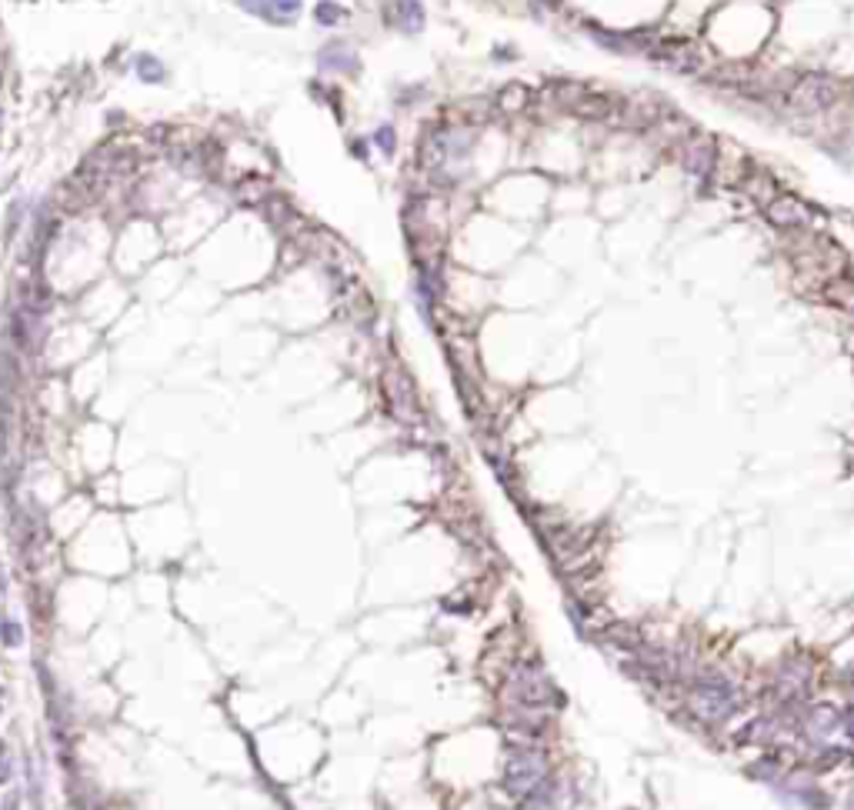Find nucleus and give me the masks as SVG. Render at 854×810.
<instances>
[{
	"instance_id": "nucleus-1",
	"label": "nucleus",
	"mask_w": 854,
	"mask_h": 810,
	"mask_svg": "<svg viewBox=\"0 0 854 810\" xmlns=\"http://www.w3.org/2000/svg\"><path fill=\"white\" fill-rule=\"evenodd\" d=\"M837 97H841L837 80H831V77H821V74H808V77H801L795 87H791L788 100H791L795 107H801V111H828Z\"/></svg>"
},
{
	"instance_id": "nucleus-2",
	"label": "nucleus",
	"mask_w": 854,
	"mask_h": 810,
	"mask_svg": "<svg viewBox=\"0 0 854 810\" xmlns=\"http://www.w3.org/2000/svg\"><path fill=\"white\" fill-rule=\"evenodd\" d=\"M768 217L784 230H797V227H815V210L808 207L797 197H774L768 204Z\"/></svg>"
},
{
	"instance_id": "nucleus-3",
	"label": "nucleus",
	"mask_w": 854,
	"mask_h": 810,
	"mask_svg": "<svg viewBox=\"0 0 854 810\" xmlns=\"http://www.w3.org/2000/svg\"><path fill=\"white\" fill-rule=\"evenodd\" d=\"M691 707H694L701 717H707V720H718V717H724L727 710H731V694L721 690V687H701V690L691 697Z\"/></svg>"
},
{
	"instance_id": "nucleus-4",
	"label": "nucleus",
	"mask_w": 854,
	"mask_h": 810,
	"mask_svg": "<svg viewBox=\"0 0 854 810\" xmlns=\"http://www.w3.org/2000/svg\"><path fill=\"white\" fill-rule=\"evenodd\" d=\"M651 57H658L671 70H698L701 67V60H698V54L691 47H667V50H654Z\"/></svg>"
},
{
	"instance_id": "nucleus-5",
	"label": "nucleus",
	"mask_w": 854,
	"mask_h": 810,
	"mask_svg": "<svg viewBox=\"0 0 854 810\" xmlns=\"http://www.w3.org/2000/svg\"><path fill=\"white\" fill-rule=\"evenodd\" d=\"M684 167L691 170V173H707V170L714 167V151H711V144H707V140L691 144V147L684 151Z\"/></svg>"
},
{
	"instance_id": "nucleus-6",
	"label": "nucleus",
	"mask_w": 854,
	"mask_h": 810,
	"mask_svg": "<svg viewBox=\"0 0 854 810\" xmlns=\"http://www.w3.org/2000/svg\"><path fill=\"white\" fill-rule=\"evenodd\" d=\"M524 97H528L524 94V87H521V84H511L504 94L497 97V104H501L504 111H517V107H524Z\"/></svg>"
},
{
	"instance_id": "nucleus-7",
	"label": "nucleus",
	"mask_w": 854,
	"mask_h": 810,
	"mask_svg": "<svg viewBox=\"0 0 854 810\" xmlns=\"http://www.w3.org/2000/svg\"><path fill=\"white\" fill-rule=\"evenodd\" d=\"M398 10L404 14V27H420V7L414 0H400Z\"/></svg>"
},
{
	"instance_id": "nucleus-8",
	"label": "nucleus",
	"mask_w": 854,
	"mask_h": 810,
	"mask_svg": "<svg viewBox=\"0 0 854 810\" xmlns=\"http://www.w3.org/2000/svg\"><path fill=\"white\" fill-rule=\"evenodd\" d=\"M337 17H341V7H334V3H321L317 7V20H324V23H334Z\"/></svg>"
},
{
	"instance_id": "nucleus-9",
	"label": "nucleus",
	"mask_w": 854,
	"mask_h": 810,
	"mask_svg": "<svg viewBox=\"0 0 854 810\" xmlns=\"http://www.w3.org/2000/svg\"><path fill=\"white\" fill-rule=\"evenodd\" d=\"M378 140H380V147H384V151H394V133H391V127H380Z\"/></svg>"
}]
</instances>
